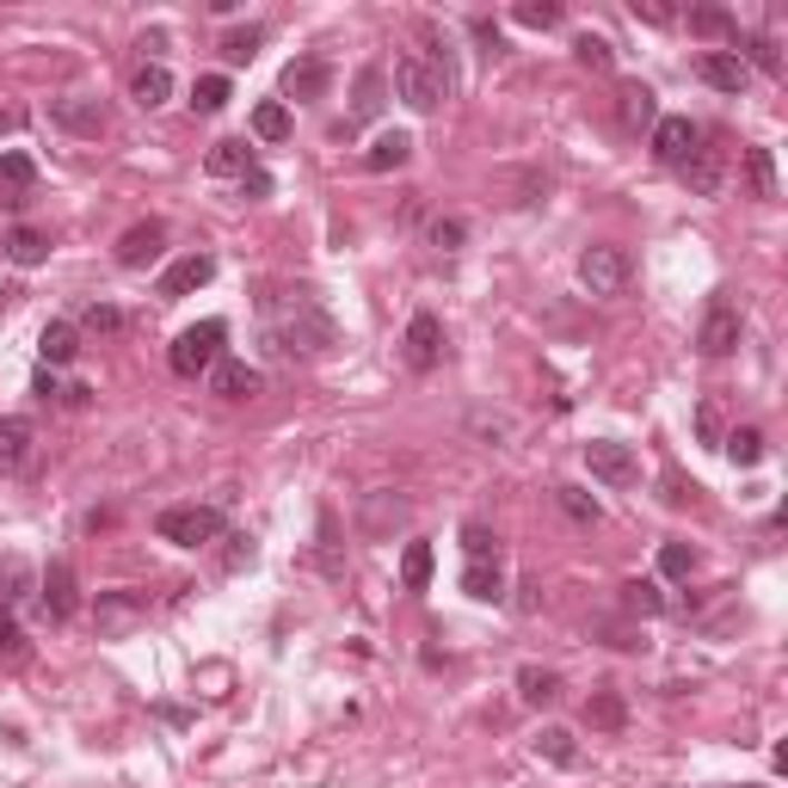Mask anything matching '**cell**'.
<instances>
[{
	"mask_svg": "<svg viewBox=\"0 0 788 788\" xmlns=\"http://www.w3.org/2000/svg\"><path fill=\"white\" fill-rule=\"evenodd\" d=\"M573 56H579V68H591V74H610V68H616V50L604 38H591V31L573 43Z\"/></svg>",
	"mask_w": 788,
	"mask_h": 788,
	"instance_id": "45",
	"label": "cell"
},
{
	"mask_svg": "<svg viewBox=\"0 0 788 788\" xmlns=\"http://www.w3.org/2000/svg\"><path fill=\"white\" fill-rule=\"evenodd\" d=\"M536 758H548L555 770H573V764H579V746H573V734H567V727H542V739H536Z\"/></svg>",
	"mask_w": 788,
	"mask_h": 788,
	"instance_id": "34",
	"label": "cell"
},
{
	"mask_svg": "<svg viewBox=\"0 0 788 788\" xmlns=\"http://www.w3.org/2000/svg\"><path fill=\"white\" fill-rule=\"evenodd\" d=\"M136 622H148L142 591H99V635H106V641H123Z\"/></svg>",
	"mask_w": 788,
	"mask_h": 788,
	"instance_id": "9",
	"label": "cell"
},
{
	"mask_svg": "<svg viewBox=\"0 0 788 788\" xmlns=\"http://www.w3.org/2000/svg\"><path fill=\"white\" fill-rule=\"evenodd\" d=\"M74 327H87V333H99V339H118L130 321H123V308H111V302H87L81 315H74Z\"/></svg>",
	"mask_w": 788,
	"mask_h": 788,
	"instance_id": "36",
	"label": "cell"
},
{
	"mask_svg": "<svg viewBox=\"0 0 788 788\" xmlns=\"http://www.w3.org/2000/svg\"><path fill=\"white\" fill-rule=\"evenodd\" d=\"M450 74H443V68H431L426 56H401V62H395V93L407 99V111H419V118H431V111L443 106V99H450Z\"/></svg>",
	"mask_w": 788,
	"mask_h": 788,
	"instance_id": "3",
	"label": "cell"
},
{
	"mask_svg": "<svg viewBox=\"0 0 788 788\" xmlns=\"http://www.w3.org/2000/svg\"><path fill=\"white\" fill-rule=\"evenodd\" d=\"M407 161H413V136L407 130H388L363 148V167H370V173H395V167H407Z\"/></svg>",
	"mask_w": 788,
	"mask_h": 788,
	"instance_id": "23",
	"label": "cell"
},
{
	"mask_svg": "<svg viewBox=\"0 0 788 788\" xmlns=\"http://www.w3.org/2000/svg\"><path fill=\"white\" fill-rule=\"evenodd\" d=\"M154 536L173 548H210L228 536V518L216 506H167L161 518H154Z\"/></svg>",
	"mask_w": 788,
	"mask_h": 788,
	"instance_id": "2",
	"label": "cell"
},
{
	"mask_svg": "<svg viewBox=\"0 0 788 788\" xmlns=\"http://www.w3.org/2000/svg\"><path fill=\"white\" fill-rule=\"evenodd\" d=\"M315 567H321L327 579H339V573H346V561H339V536H333V511L321 518V555H315Z\"/></svg>",
	"mask_w": 788,
	"mask_h": 788,
	"instance_id": "50",
	"label": "cell"
},
{
	"mask_svg": "<svg viewBox=\"0 0 788 788\" xmlns=\"http://www.w3.org/2000/svg\"><path fill=\"white\" fill-rule=\"evenodd\" d=\"M721 443H727V456H734L739 468H758L764 462V431L758 426H739L734 438H721Z\"/></svg>",
	"mask_w": 788,
	"mask_h": 788,
	"instance_id": "42",
	"label": "cell"
},
{
	"mask_svg": "<svg viewBox=\"0 0 788 788\" xmlns=\"http://www.w3.org/2000/svg\"><path fill=\"white\" fill-rule=\"evenodd\" d=\"M518 696H523L530 708L561 702V671H548V666H523V671H518Z\"/></svg>",
	"mask_w": 788,
	"mask_h": 788,
	"instance_id": "30",
	"label": "cell"
},
{
	"mask_svg": "<svg viewBox=\"0 0 788 788\" xmlns=\"http://www.w3.org/2000/svg\"><path fill=\"white\" fill-rule=\"evenodd\" d=\"M26 456H31V419H26V413L0 419V475H13Z\"/></svg>",
	"mask_w": 788,
	"mask_h": 788,
	"instance_id": "29",
	"label": "cell"
},
{
	"mask_svg": "<svg viewBox=\"0 0 788 788\" xmlns=\"http://www.w3.org/2000/svg\"><path fill=\"white\" fill-rule=\"evenodd\" d=\"M19 123H26V118H19V111H13V106H0V136H13V130H19Z\"/></svg>",
	"mask_w": 788,
	"mask_h": 788,
	"instance_id": "59",
	"label": "cell"
},
{
	"mask_svg": "<svg viewBox=\"0 0 788 788\" xmlns=\"http://www.w3.org/2000/svg\"><path fill=\"white\" fill-rule=\"evenodd\" d=\"M586 468L598 475V481H610V487H635V481H641L635 450H628V443H616V438H591L586 443Z\"/></svg>",
	"mask_w": 788,
	"mask_h": 788,
	"instance_id": "8",
	"label": "cell"
},
{
	"mask_svg": "<svg viewBox=\"0 0 788 788\" xmlns=\"http://www.w3.org/2000/svg\"><path fill=\"white\" fill-rule=\"evenodd\" d=\"M38 358H43V370L74 363V358H81V327H74V321H50V327H43V339H38Z\"/></svg>",
	"mask_w": 788,
	"mask_h": 788,
	"instance_id": "19",
	"label": "cell"
},
{
	"mask_svg": "<svg viewBox=\"0 0 788 788\" xmlns=\"http://www.w3.org/2000/svg\"><path fill=\"white\" fill-rule=\"evenodd\" d=\"M678 179L690 191H702V198H715V191H721V154H715V148H696L690 161L678 167Z\"/></svg>",
	"mask_w": 788,
	"mask_h": 788,
	"instance_id": "27",
	"label": "cell"
},
{
	"mask_svg": "<svg viewBox=\"0 0 788 788\" xmlns=\"http://www.w3.org/2000/svg\"><path fill=\"white\" fill-rule=\"evenodd\" d=\"M591 635H604V641H610V647H622V654H635V647H647L641 635H635V628H616V622H591Z\"/></svg>",
	"mask_w": 788,
	"mask_h": 788,
	"instance_id": "53",
	"label": "cell"
},
{
	"mask_svg": "<svg viewBox=\"0 0 788 788\" xmlns=\"http://www.w3.org/2000/svg\"><path fill=\"white\" fill-rule=\"evenodd\" d=\"M228 99H235V87H228V74H203V81L191 87V111H203V118H210V111H222Z\"/></svg>",
	"mask_w": 788,
	"mask_h": 788,
	"instance_id": "41",
	"label": "cell"
},
{
	"mask_svg": "<svg viewBox=\"0 0 788 788\" xmlns=\"http://www.w3.org/2000/svg\"><path fill=\"white\" fill-rule=\"evenodd\" d=\"M130 99H136L142 111L167 106V99H173V74H167L161 62H142V68H136V81H130Z\"/></svg>",
	"mask_w": 788,
	"mask_h": 788,
	"instance_id": "26",
	"label": "cell"
},
{
	"mask_svg": "<svg viewBox=\"0 0 788 788\" xmlns=\"http://www.w3.org/2000/svg\"><path fill=\"white\" fill-rule=\"evenodd\" d=\"M462 591L475 604H499V598H506V573H499V561H468L462 567Z\"/></svg>",
	"mask_w": 788,
	"mask_h": 788,
	"instance_id": "28",
	"label": "cell"
},
{
	"mask_svg": "<svg viewBox=\"0 0 788 788\" xmlns=\"http://www.w3.org/2000/svg\"><path fill=\"white\" fill-rule=\"evenodd\" d=\"M253 136L259 142H283V136H290V106H283V99L253 106Z\"/></svg>",
	"mask_w": 788,
	"mask_h": 788,
	"instance_id": "37",
	"label": "cell"
},
{
	"mask_svg": "<svg viewBox=\"0 0 788 788\" xmlns=\"http://www.w3.org/2000/svg\"><path fill=\"white\" fill-rule=\"evenodd\" d=\"M431 567H438L431 542H407V555H401V586H407V591H426V586H431Z\"/></svg>",
	"mask_w": 788,
	"mask_h": 788,
	"instance_id": "33",
	"label": "cell"
},
{
	"mask_svg": "<svg viewBox=\"0 0 788 788\" xmlns=\"http://www.w3.org/2000/svg\"><path fill=\"white\" fill-rule=\"evenodd\" d=\"M659 573H666V579H690L696 573V548L690 542H666V548H659Z\"/></svg>",
	"mask_w": 788,
	"mask_h": 788,
	"instance_id": "47",
	"label": "cell"
},
{
	"mask_svg": "<svg viewBox=\"0 0 788 788\" xmlns=\"http://www.w3.org/2000/svg\"><path fill=\"white\" fill-rule=\"evenodd\" d=\"M696 431H702V443H721V413H715V401L696 407Z\"/></svg>",
	"mask_w": 788,
	"mask_h": 788,
	"instance_id": "54",
	"label": "cell"
},
{
	"mask_svg": "<svg viewBox=\"0 0 788 788\" xmlns=\"http://www.w3.org/2000/svg\"><path fill=\"white\" fill-rule=\"evenodd\" d=\"M622 610H635V616H659V610H666V591H659L654 579H628V586H622Z\"/></svg>",
	"mask_w": 788,
	"mask_h": 788,
	"instance_id": "40",
	"label": "cell"
},
{
	"mask_svg": "<svg viewBox=\"0 0 788 788\" xmlns=\"http://www.w3.org/2000/svg\"><path fill=\"white\" fill-rule=\"evenodd\" d=\"M382 106H388V74L370 62V68H358V87H351V118L339 123V136H351L358 123L382 118Z\"/></svg>",
	"mask_w": 788,
	"mask_h": 788,
	"instance_id": "11",
	"label": "cell"
},
{
	"mask_svg": "<svg viewBox=\"0 0 788 788\" xmlns=\"http://www.w3.org/2000/svg\"><path fill=\"white\" fill-rule=\"evenodd\" d=\"M746 68H764V74H782V50H776V38H746V56H739Z\"/></svg>",
	"mask_w": 788,
	"mask_h": 788,
	"instance_id": "49",
	"label": "cell"
},
{
	"mask_svg": "<svg viewBox=\"0 0 788 788\" xmlns=\"http://www.w3.org/2000/svg\"><path fill=\"white\" fill-rule=\"evenodd\" d=\"M161 241H167V228H161V222H136V228H123L118 266H123V271H142L148 259H161Z\"/></svg>",
	"mask_w": 788,
	"mask_h": 788,
	"instance_id": "17",
	"label": "cell"
},
{
	"mask_svg": "<svg viewBox=\"0 0 788 788\" xmlns=\"http://www.w3.org/2000/svg\"><path fill=\"white\" fill-rule=\"evenodd\" d=\"M555 499H561V511H567V518H573V523H598V518H604V506H598V499L586 493V487H561V493H555Z\"/></svg>",
	"mask_w": 788,
	"mask_h": 788,
	"instance_id": "46",
	"label": "cell"
},
{
	"mask_svg": "<svg viewBox=\"0 0 788 788\" xmlns=\"http://www.w3.org/2000/svg\"><path fill=\"white\" fill-rule=\"evenodd\" d=\"M222 339H228V327H222V321H198V327H186V333L173 339V351H167L173 376H186V382L210 376L216 363H222Z\"/></svg>",
	"mask_w": 788,
	"mask_h": 788,
	"instance_id": "4",
	"label": "cell"
},
{
	"mask_svg": "<svg viewBox=\"0 0 788 788\" xmlns=\"http://www.w3.org/2000/svg\"><path fill=\"white\" fill-rule=\"evenodd\" d=\"M407 363H413V370H438L443 363V321L438 315H413V321H407Z\"/></svg>",
	"mask_w": 788,
	"mask_h": 788,
	"instance_id": "14",
	"label": "cell"
},
{
	"mask_svg": "<svg viewBox=\"0 0 788 788\" xmlns=\"http://www.w3.org/2000/svg\"><path fill=\"white\" fill-rule=\"evenodd\" d=\"M38 604H43L50 622H68V616L81 610V579H74V567H68V561L43 567V573H38Z\"/></svg>",
	"mask_w": 788,
	"mask_h": 788,
	"instance_id": "7",
	"label": "cell"
},
{
	"mask_svg": "<svg viewBox=\"0 0 788 788\" xmlns=\"http://www.w3.org/2000/svg\"><path fill=\"white\" fill-rule=\"evenodd\" d=\"M739 788H751V782H739Z\"/></svg>",
	"mask_w": 788,
	"mask_h": 788,
	"instance_id": "60",
	"label": "cell"
},
{
	"mask_svg": "<svg viewBox=\"0 0 788 788\" xmlns=\"http://www.w3.org/2000/svg\"><path fill=\"white\" fill-rule=\"evenodd\" d=\"M462 548H468V561H499V536L487 523H462Z\"/></svg>",
	"mask_w": 788,
	"mask_h": 788,
	"instance_id": "48",
	"label": "cell"
},
{
	"mask_svg": "<svg viewBox=\"0 0 788 788\" xmlns=\"http://www.w3.org/2000/svg\"><path fill=\"white\" fill-rule=\"evenodd\" d=\"M511 19H518V26H530V31H548V26H561L567 13H561V0H523Z\"/></svg>",
	"mask_w": 788,
	"mask_h": 788,
	"instance_id": "44",
	"label": "cell"
},
{
	"mask_svg": "<svg viewBox=\"0 0 788 788\" xmlns=\"http://www.w3.org/2000/svg\"><path fill=\"white\" fill-rule=\"evenodd\" d=\"M0 253L13 259V266H43V259H50V235H43V228H13V235L0 241Z\"/></svg>",
	"mask_w": 788,
	"mask_h": 788,
	"instance_id": "31",
	"label": "cell"
},
{
	"mask_svg": "<svg viewBox=\"0 0 788 788\" xmlns=\"http://www.w3.org/2000/svg\"><path fill=\"white\" fill-rule=\"evenodd\" d=\"M259 388H266V376H259L253 363H241V358H222L210 370V395H222V401H253Z\"/></svg>",
	"mask_w": 788,
	"mask_h": 788,
	"instance_id": "16",
	"label": "cell"
},
{
	"mask_svg": "<svg viewBox=\"0 0 788 788\" xmlns=\"http://www.w3.org/2000/svg\"><path fill=\"white\" fill-rule=\"evenodd\" d=\"M259 43H266V26H241V31H228V38H222V56H228V62H253Z\"/></svg>",
	"mask_w": 788,
	"mask_h": 788,
	"instance_id": "43",
	"label": "cell"
},
{
	"mask_svg": "<svg viewBox=\"0 0 788 788\" xmlns=\"http://www.w3.org/2000/svg\"><path fill=\"white\" fill-rule=\"evenodd\" d=\"M327 81H333V68H327L321 56H296V62L283 68V93L290 99H321Z\"/></svg>",
	"mask_w": 788,
	"mask_h": 788,
	"instance_id": "18",
	"label": "cell"
},
{
	"mask_svg": "<svg viewBox=\"0 0 788 788\" xmlns=\"http://www.w3.org/2000/svg\"><path fill=\"white\" fill-rule=\"evenodd\" d=\"M31 186H38L31 154H0V203H7V210H19V203L31 198Z\"/></svg>",
	"mask_w": 788,
	"mask_h": 788,
	"instance_id": "22",
	"label": "cell"
},
{
	"mask_svg": "<svg viewBox=\"0 0 788 788\" xmlns=\"http://www.w3.org/2000/svg\"><path fill=\"white\" fill-rule=\"evenodd\" d=\"M50 118L74 136H99L106 130V106L99 99H50Z\"/></svg>",
	"mask_w": 788,
	"mask_h": 788,
	"instance_id": "20",
	"label": "cell"
},
{
	"mask_svg": "<svg viewBox=\"0 0 788 788\" xmlns=\"http://www.w3.org/2000/svg\"><path fill=\"white\" fill-rule=\"evenodd\" d=\"M696 74H702L715 93H746L751 87V68L739 62V50H702L696 56Z\"/></svg>",
	"mask_w": 788,
	"mask_h": 788,
	"instance_id": "13",
	"label": "cell"
},
{
	"mask_svg": "<svg viewBox=\"0 0 788 788\" xmlns=\"http://www.w3.org/2000/svg\"><path fill=\"white\" fill-rule=\"evenodd\" d=\"M690 31L696 38H734L739 43V19L727 7H690Z\"/></svg>",
	"mask_w": 788,
	"mask_h": 788,
	"instance_id": "35",
	"label": "cell"
},
{
	"mask_svg": "<svg viewBox=\"0 0 788 788\" xmlns=\"http://www.w3.org/2000/svg\"><path fill=\"white\" fill-rule=\"evenodd\" d=\"M635 19H647V26H671L678 13H671L666 0H635Z\"/></svg>",
	"mask_w": 788,
	"mask_h": 788,
	"instance_id": "55",
	"label": "cell"
},
{
	"mask_svg": "<svg viewBox=\"0 0 788 788\" xmlns=\"http://www.w3.org/2000/svg\"><path fill=\"white\" fill-rule=\"evenodd\" d=\"M431 247L456 253V247H462V222H431Z\"/></svg>",
	"mask_w": 788,
	"mask_h": 788,
	"instance_id": "56",
	"label": "cell"
},
{
	"mask_svg": "<svg viewBox=\"0 0 788 788\" xmlns=\"http://www.w3.org/2000/svg\"><path fill=\"white\" fill-rule=\"evenodd\" d=\"M31 591H38V567H31L26 555H7V561H0V604L13 610V604L31 598Z\"/></svg>",
	"mask_w": 788,
	"mask_h": 788,
	"instance_id": "25",
	"label": "cell"
},
{
	"mask_svg": "<svg viewBox=\"0 0 788 788\" xmlns=\"http://www.w3.org/2000/svg\"><path fill=\"white\" fill-rule=\"evenodd\" d=\"M696 148H702V130H696L690 118H659V123H654V154L671 167V173L690 161Z\"/></svg>",
	"mask_w": 788,
	"mask_h": 788,
	"instance_id": "12",
	"label": "cell"
},
{
	"mask_svg": "<svg viewBox=\"0 0 788 788\" xmlns=\"http://www.w3.org/2000/svg\"><path fill=\"white\" fill-rule=\"evenodd\" d=\"M210 278H216V259L210 253H186V259H173V266L161 271V296H167V302H179V296L203 290Z\"/></svg>",
	"mask_w": 788,
	"mask_h": 788,
	"instance_id": "15",
	"label": "cell"
},
{
	"mask_svg": "<svg viewBox=\"0 0 788 788\" xmlns=\"http://www.w3.org/2000/svg\"><path fill=\"white\" fill-rule=\"evenodd\" d=\"M586 727H591V734H622V727H628L622 690H610V684H604V690H591L586 696Z\"/></svg>",
	"mask_w": 788,
	"mask_h": 788,
	"instance_id": "21",
	"label": "cell"
},
{
	"mask_svg": "<svg viewBox=\"0 0 788 788\" xmlns=\"http://www.w3.org/2000/svg\"><path fill=\"white\" fill-rule=\"evenodd\" d=\"M518 591H523V598H518V610H523V616H530V610H536V604H542V586H536V579H523V586H518Z\"/></svg>",
	"mask_w": 788,
	"mask_h": 788,
	"instance_id": "57",
	"label": "cell"
},
{
	"mask_svg": "<svg viewBox=\"0 0 788 788\" xmlns=\"http://www.w3.org/2000/svg\"><path fill=\"white\" fill-rule=\"evenodd\" d=\"M579 283L591 296H622L628 290V253L622 247H586L579 253Z\"/></svg>",
	"mask_w": 788,
	"mask_h": 788,
	"instance_id": "5",
	"label": "cell"
},
{
	"mask_svg": "<svg viewBox=\"0 0 788 788\" xmlns=\"http://www.w3.org/2000/svg\"><path fill=\"white\" fill-rule=\"evenodd\" d=\"M31 659V641H26V628L13 622V610L0 604V666H26Z\"/></svg>",
	"mask_w": 788,
	"mask_h": 788,
	"instance_id": "38",
	"label": "cell"
},
{
	"mask_svg": "<svg viewBox=\"0 0 788 788\" xmlns=\"http://www.w3.org/2000/svg\"><path fill=\"white\" fill-rule=\"evenodd\" d=\"M616 118H622V130H654L659 106H654V93H647L641 81H628L622 93H616Z\"/></svg>",
	"mask_w": 788,
	"mask_h": 788,
	"instance_id": "24",
	"label": "cell"
},
{
	"mask_svg": "<svg viewBox=\"0 0 788 788\" xmlns=\"http://www.w3.org/2000/svg\"><path fill=\"white\" fill-rule=\"evenodd\" d=\"M203 167H210L216 179H247V173H253V148H247V142H216Z\"/></svg>",
	"mask_w": 788,
	"mask_h": 788,
	"instance_id": "32",
	"label": "cell"
},
{
	"mask_svg": "<svg viewBox=\"0 0 788 788\" xmlns=\"http://www.w3.org/2000/svg\"><path fill=\"white\" fill-rule=\"evenodd\" d=\"M739 333H746V321H739V308L727 302V296H715L702 315V327H696V351L702 358H727V351L739 346Z\"/></svg>",
	"mask_w": 788,
	"mask_h": 788,
	"instance_id": "6",
	"label": "cell"
},
{
	"mask_svg": "<svg viewBox=\"0 0 788 788\" xmlns=\"http://www.w3.org/2000/svg\"><path fill=\"white\" fill-rule=\"evenodd\" d=\"M31 395H43V401H50V395H62V388H56V376H50V370H38V382H31Z\"/></svg>",
	"mask_w": 788,
	"mask_h": 788,
	"instance_id": "58",
	"label": "cell"
},
{
	"mask_svg": "<svg viewBox=\"0 0 788 788\" xmlns=\"http://www.w3.org/2000/svg\"><path fill=\"white\" fill-rule=\"evenodd\" d=\"M468 431H481V438L506 443V438H511V419H506V413H468Z\"/></svg>",
	"mask_w": 788,
	"mask_h": 788,
	"instance_id": "51",
	"label": "cell"
},
{
	"mask_svg": "<svg viewBox=\"0 0 788 788\" xmlns=\"http://www.w3.org/2000/svg\"><path fill=\"white\" fill-rule=\"evenodd\" d=\"M228 542V555H222V567L228 573H241V567H253V536H222Z\"/></svg>",
	"mask_w": 788,
	"mask_h": 788,
	"instance_id": "52",
	"label": "cell"
},
{
	"mask_svg": "<svg viewBox=\"0 0 788 788\" xmlns=\"http://www.w3.org/2000/svg\"><path fill=\"white\" fill-rule=\"evenodd\" d=\"M259 308L271 315V327H266L271 358H327V351L339 346V327H333V315L315 302V290H266Z\"/></svg>",
	"mask_w": 788,
	"mask_h": 788,
	"instance_id": "1",
	"label": "cell"
},
{
	"mask_svg": "<svg viewBox=\"0 0 788 788\" xmlns=\"http://www.w3.org/2000/svg\"><path fill=\"white\" fill-rule=\"evenodd\" d=\"M746 186H751V198H776V161H770V148H746Z\"/></svg>",
	"mask_w": 788,
	"mask_h": 788,
	"instance_id": "39",
	"label": "cell"
},
{
	"mask_svg": "<svg viewBox=\"0 0 788 788\" xmlns=\"http://www.w3.org/2000/svg\"><path fill=\"white\" fill-rule=\"evenodd\" d=\"M407 518H413V499H401V493H363L358 530L370 536V542H382V536H395Z\"/></svg>",
	"mask_w": 788,
	"mask_h": 788,
	"instance_id": "10",
	"label": "cell"
}]
</instances>
